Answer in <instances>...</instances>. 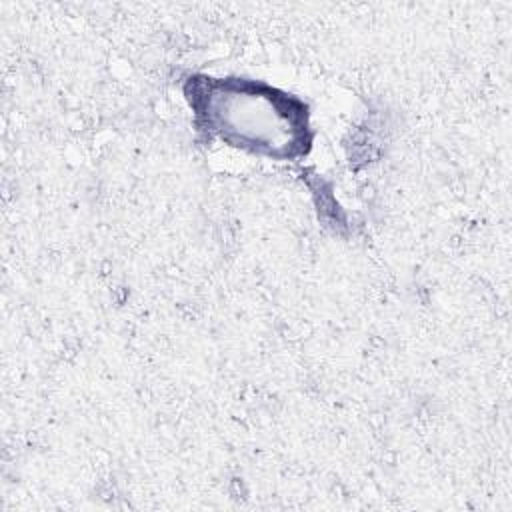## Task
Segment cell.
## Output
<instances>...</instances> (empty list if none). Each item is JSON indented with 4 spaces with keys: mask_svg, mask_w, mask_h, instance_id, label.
<instances>
[{
    "mask_svg": "<svg viewBox=\"0 0 512 512\" xmlns=\"http://www.w3.org/2000/svg\"><path fill=\"white\" fill-rule=\"evenodd\" d=\"M206 114L210 126L238 146H254L274 156H290L298 148L302 112L290 98L258 92L256 84H208Z\"/></svg>",
    "mask_w": 512,
    "mask_h": 512,
    "instance_id": "obj_1",
    "label": "cell"
}]
</instances>
